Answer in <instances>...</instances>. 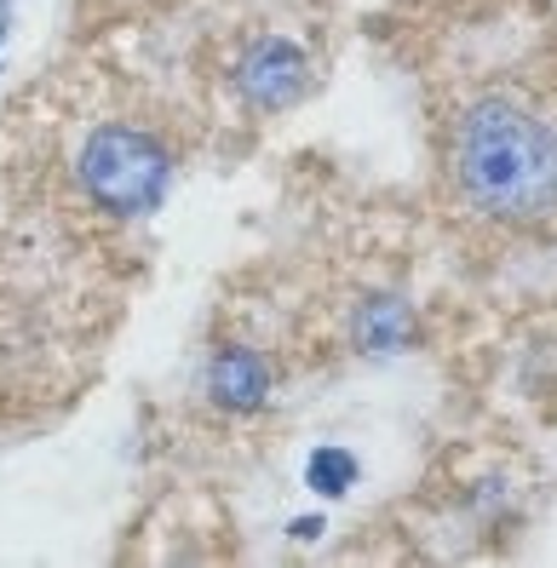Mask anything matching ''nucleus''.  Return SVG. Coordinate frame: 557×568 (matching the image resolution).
<instances>
[{
  "instance_id": "obj_1",
  "label": "nucleus",
  "mask_w": 557,
  "mask_h": 568,
  "mask_svg": "<svg viewBox=\"0 0 557 568\" xmlns=\"http://www.w3.org/2000/svg\"><path fill=\"white\" fill-rule=\"evenodd\" d=\"M454 179L500 224L557 219V126L517 98H477L454 121Z\"/></svg>"
},
{
  "instance_id": "obj_2",
  "label": "nucleus",
  "mask_w": 557,
  "mask_h": 568,
  "mask_svg": "<svg viewBox=\"0 0 557 568\" xmlns=\"http://www.w3.org/2000/svg\"><path fill=\"white\" fill-rule=\"evenodd\" d=\"M87 202L110 219H150L173 190V150L133 121H104L75 155Z\"/></svg>"
},
{
  "instance_id": "obj_3",
  "label": "nucleus",
  "mask_w": 557,
  "mask_h": 568,
  "mask_svg": "<svg viewBox=\"0 0 557 568\" xmlns=\"http://www.w3.org/2000/svg\"><path fill=\"white\" fill-rule=\"evenodd\" d=\"M231 87H236V98L253 115H282V110H293L305 98L311 58H305L300 41H287V36H259V41L242 47L236 70H231Z\"/></svg>"
},
{
  "instance_id": "obj_4",
  "label": "nucleus",
  "mask_w": 557,
  "mask_h": 568,
  "mask_svg": "<svg viewBox=\"0 0 557 568\" xmlns=\"http://www.w3.org/2000/svg\"><path fill=\"white\" fill-rule=\"evenodd\" d=\"M276 390V367L253 345H224L207 362V403L219 414H259Z\"/></svg>"
},
{
  "instance_id": "obj_5",
  "label": "nucleus",
  "mask_w": 557,
  "mask_h": 568,
  "mask_svg": "<svg viewBox=\"0 0 557 568\" xmlns=\"http://www.w3.org/2000/svg\"><path fill=\"white\" fill-rule=\"evenodd\" d=\"M414 333H419L414 305L397 293H368L351 316V345L363 356H403L414 345Z\"/></svg>"
},
{
  "instance_id": "obj_6",
  "label": "nucleus",
  "mask_w": 557,
  "mask_h": 568,
  "mask_svg": "<svg viewBox=\"0 0 557 568\" xmlns=\"http://www.w3.org/2000/svg\"><path fill=\"white\" fill-rule=\"evenodd\" d=\"M356 483H363V459H356L351 448H340V443L311 448V459H305V488H311V494H322V499H345Z\"/></svg>"
},
{
  "instance_id": "obj_7",
  "label": "nucleus",
  "mask_w": 557,
  "mask_h": 568,
  "mask_svg": "<svg viewBox=\"0 0 557 568\" xmlns=\"http://www.w3.org/2000/svg\"><path fill=\"white\" fill-rule=\"evenodd\" d=\"M287 534H293V540H316V534H327V528H322V517H293Z\"/></svg>"
},
{
  "instance_id": "obj_8",
  "label": "nucleus",
  "mask_w": 557,
  "mask_h": 568,
  "mask_svg": "<svg viewBox=\"0 0 557 568\" xmlns=\"http://www.w3.org/2000/svg\"><path fill=\"white\" fill-rule=\"evenodd\" d=\"M7 41H12V0H0V63H7Z\"/></svg>"
}]
</instances>
